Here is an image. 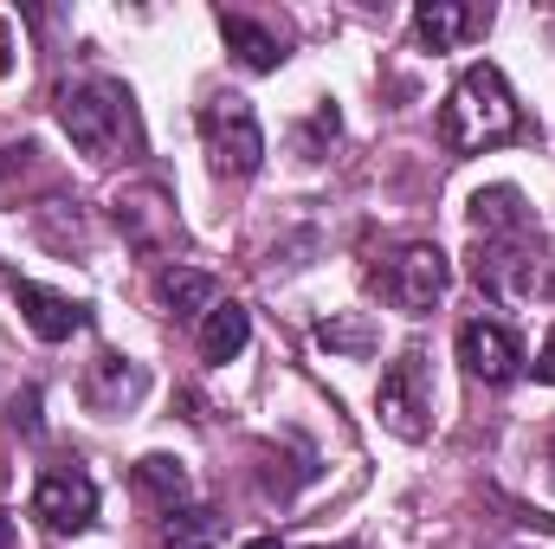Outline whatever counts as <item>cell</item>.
<instances>
[{
    "label": "cell",
    "instance_id": "cell-3",
    "mask_svg": "<svg viewBox=\"0 0 555 549\" xmlns=\"http://www.w3.org/2000/svg\"><path fill=\"white\" fill-rule=\"evenodd\" d=\"M201 142H207V162L220 175H253L266 162V130H259L253 104L233 98V91H220V98L201 104Z\"/></svg>",
    "mask_w": 555,
    "mask_h": 549
},
{
    "label": "cell",
    "instance_id": "cell-12",
    "mask_svg": "<svg viewBox=\"0 0 555 549\" xmlns=\"http://www.w3.org/2000/svg\"><path fill=\"white\" fill-rule=\"evenodd\" d=\"M485 26H491V13H472V7H452V0H426L414 13V39L426 52H452L459 39H472Z\"/></svg>",
    "mask_w": 555,
    "mask_h": 549
},
{
    "label": "cell",
    "instance_id": "cell-2",
    "mask_svg": "<svg viewBox=\"0 0 555 549\" xmlns=\"http://www.w3.org/2000/svg\"><path fill=\"white\" fill-rule=\"evenodd\" d=\"M59 124H65L72 149L91 155V162H111V155H124V142H137L130 98H124V85H111V78L65 85V91H59Z\"/></svg>",
    "mask_w": 555,
    "mask_h": 549
},
{
    "label": "cell",
    "instance_id": "cell-21",
    "mask_svg": "<svg viewBox=\"0 0 555 549\" xmlns=\"http://www.w3.org/2000/svg\"><path fill=\"white\" fill-rule=\"evenodd\" d=\"M537 382H555V336H550V349L537 356Z\"/></svg>",
    "mask_w": 555,
    "mask_h": 549
},
{
    "label": "cell",
    "instance_id": "cell-6",
    "mask_svg": "<svg viewBox=\"0 0 555 549\" xmlns=\"http://www.w3.org/2000/svg\"><path fill=\"white\" fill-rule=\"evenodd\" d=\"M478 291H491L498 304H530L543 291V259L530 253V240H478L472 253Z\"/></svg>",
    "mask_w": 555,
    "mask_h": 549
},
{
    "label": "cell",
    "instance_id": "cell-10",
    "mask_svg": "<svg viewBox=\"0 0 555 549\" xmlns=\"http://www.w3.org/2000/svg\"><path fill=\"white\" fill-rule=\"evenodd\" d=\"M13 304H20L26 330L46 336V343H65V336L85 330V304H72V297H59V291H46V284H13Z\"/></svg>",
    "mask_w": 555,
    "mask_h": 549
},
{
    "label": "cell",
    "instance_id": "cell-24",
    "mask_svg": "<svg viewBox=\"0 0 555 549\" xmlns=\"http://www.w3.org/2000/svg\"><path fill=\"white\" fill-rule=\"evenodd\" d=\"M246 549H284V544H278V537H253Z\"/></svg>",
    "mask_w": 555,
    "mask_h": 549
},
{
    "label": "cell",
    "instance_id": "cell-16",
    "mask_svg": "<svg viewBox=\"0 0 555 549\" xmlns=\"http://www.w3.org/2000/svg\"><path fill=\"white\" fill-rule=\"evenodd\" d=\"M227 544V518L201 511V505H175L162 524V549H220Z\"/></svg>",
    "mask_w": 555,
    "mask_h": 549
},
{
    "label": "cell",
    "instance_id": "cell-13",
    "mask_svg": "<svg viewBox=\"0 0 555 549\" xmlns=\"http://www.w3.org/2000/svg\"><path fill=\"white\" fill-rule=\"evenodd\" d=\"M472 233L478 240H530V214H524L517 188H485L472 201Z\"/></svg>",
    "mask_w": 555,
    "mask_h": 549
},
{
    "label": "cell",
    "instance_id": "cell-25",
    "mask_svg": "<svg viewBox=\"0 0 555 549\" xmlns=\"http://www.w3.org/2000/svg\"><path fill=\"white\" fill-rule=\"evenodd\" d=\"M550 446H555V439H550Z\"/></svg>",
    "mask_w": 555,
    "mask_h": 549
},
{
    "label": "cell",
    "instance_id": "cell-9",
    "mask_svg": "<svg viewBox=\"0 0 555 549\" xmlns=\"http://www.w3.org/2000/svg\"><path fill=\"white\" fill-rule=\"evenodd\" d=\"M142 388H149V375H142L137 362H124V356H98L91 369H85V382H78V395H85V408L91 413H124L142 401Z\"/></svg>",
    "mask_w": 555,
    "mask_h": 549
},
{
    "label": "cell",
    "instance_id": "cell-7",
    "mask_svg": "<svg viewBox=\"0 0 555 549\" xmlns=\"http://www.w3.org/2000/svg\"><path fill=\"white\" fill-rule=\"evenodd\" d=\"M33 518H39L46 531H59V537H78V531H91V518H98V485H91L85 472H72V465H52V472H39V485H33Z\"/></svg>",
    "mask_w": 555,
    "mask_h": 549
},
{
    "label": "cell",
    "instance_id": "cell-20",
    "mask_svg": "<svg viewBox=\"0 0 555 549\" xmlns=\"http://www.w3.org/2000/svg\"><path fill=\"white\" fill-rule=\"evenodd\" d=\"M13 426H20V433H39V388L13 395Z\"/></svg>",
    "mask_w": 555,
    "mask_h": 549
},
{
    "label": "cell",
    "instance_id": "cell-5",
    "mask_svg": "<svg viewBox=\"0 0 555 549\" xmlns=\"http://www.w3.org/2000/svg\"><path fill=\"white\" fill-rule=\"evenodd\" d=\"M446 284H452V259L439 253V246H401L388 266H382V297L395 304V310H408V317H420V310H433L439 297H446Z\"/></svg>",
    "mask_w": 555,
    "mask_h": 549
},
{
    "label": "cell",
    "instance_id": "cell-11",
    "mask_svg": "<svg viewBox=\"0 0 555 549\" xmlns=\"http://www.w3.org/2000/svg\"><path fill=\"white\" fill-rule=\"evenodd\" d=\"M168 220H175V207H168V194L162 188H117V227L130 233V246H162L168 240Z\"/></svg>",
    "mask_w": 555,
    "mask_h": 549
},
{
    "label": "cell",
    "instance_id": "cell-22",
    "mask_svg": "<svg viewBox=\"0 0 555 549\" xmlns=\"http://www.w3.org/2000/svg\"><path fill=\"white\" fill-rule=\"evenodd\" d=\"M0 549H13V518L0 511Z\"/></svg>",
    "mask_w": 555,
    "mask_h": 549
},
{
    "label": "cell",
    "instance_id": "cell-8",
    "mask_svg": "<svg viewBox=\"0 0 555 549\" xmlns=\"http://www.w3.org/2000/svg\"><path fill=\"white\" fill-rule=\"evenodd\" d=\"M459 362L478 375V382H511L517 369H524V343L504 330V323H491V317H472V323H459Z\"/></svg>",
    "mask_w": 555,
    "mask_h": 549
},
{
    "label": "cell",
    "instance_id": "cell-19",
    "mask_svg": "<svg viewBox=\"0 0 555 549\" xmlns=\"http://www.w3.org/2000/svg\"><path fill=\"white\" fill-rule=\"evenodd\" d=\"M137 485L149 491V498H162L168 511L188 498V472H181V459H168V452H149V459H137Z\"/></svg>",
    "mask_w": 555,
    "mask_h": 549
},
{
    "label": "cell",
    "instance_id": "cell-1",
    "mask_svg": "<svg viewBox=\"0 0 555 549\" xmlns=\"http://www.w3.org/2000/svg\"><path fill=\"white\" fill-rule=\"evenodd\" d=\"M517 130H524V117H517V98H511L504 72H498V65H465L459 85H452V98H446V111H439L446 149L478 155V149L511 142Z\"/></svg>",
    "mask_w": 555,
    "mask_h": 549
},
{
    "label": "cell",
    "instance_id": "cell-23",
    "mask_svg": "<svg viewBox=\"0 0 555 549\" xmlns=\"http://www.w3.org/2000/svg\"><path fill=\"white\" fill-rule=\"evenodd\" d=\"M7 65H13V59H7V20H0V78H7Z\"/></svg>",
    "mask_w": 555,
    "mask_h": 549
},
{
    "label": "cell",
    "instance_id": "cell-18",
    "mask_svg": "<svg viewBox=\"0 0 555 549\" xmlns=\"http://www.w3.org/2000/svg\"><path fill=\"white\" fill-rule=\"evenodd\" d=\"M214 291H220V284H214L207 272H194V266H168V272L155 278V297H162V304H168L175 317H194V310H214V304H220Z\"/></svg>",
    "mask_w": 555,
    "mask_h": 549
},
{
    "label": "cell",
    "instance_id": "cell-4",
    "mask_svg": "<svg viewBox=\"0 0 555 549\" xmlns=\"http://www.w3.org/2000/svg\"><path fill=\"white\" fill-rule=\"evenodd\" d=\"M375 413L388 433L401 439H426V413H433V382H426V356L420 349H401L375 388Z\"/></svg>",
    "mask_w": 555,
    "mask_h": 549
},
{
    "label": "cell",
    "instance_id": "cell-14",
    "mask_svg": "<svg viewBox=\"0 0 555 549\" xmlns=\"http://www.w3.org/2000/svg\"><path fill=\"white\" fill-rule=\"evenodd\" d=\"M220 39H227L253 72H278V65H284V39H278L272 26H259L253 13H220Z\"/></svg>",
    "mask_w": 555,
    "mask_h": 549
},
{
    "label": "cell",
    "instance_id": "cell-15",
    "mask_svg": "<svg viewBox=\"0 0 555 549\" xmlns=\"http://www.w3.org/2000/svg\"><path fill=\"white\" fill-rule=\"evenodd\" d=\"M246 336H253L246 304H214L207 323H201V362H233L246 349Z\"/></svg>",
    "mask_w": 555,
    "mask_h": 549
},
{
    "label": "cell",
    "instance_id": "cell-17",
    "mask_svg": "<svg viewBox=\"0 0 555 549\" xmlns=\"http://www.w3.org/2000/svg\"><path fill=\"white\" fill-rule=\"evenodd\" d=\"M375 343H382V330L369 310H343V317L317 323V349H330V356H375Z\"/></svg>",
    "mask_w": 555,
    "mask_h": 549
}]
</instances>
